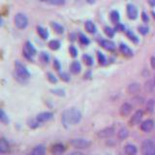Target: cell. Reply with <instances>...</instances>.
Returning a JSON list of instances; mask_svg holds the SVG:
<instances>
[{"label": "cell", "instance_id": "6da1fadb", "mask_svg": "<svg viewBox=\"0 0 155 155\" xmlns=\"http://www.w3.org/2000/svg\"><path fill=\"white\" fill-rule=\"evenodd\" d=\"M81 113L75 108H70L66 110L63 111L62 116H61V121L62 124L64 125L65 128L70 127L72 125H76L81 120Z\"/></svg>", "mask_w": 155, "mask_h": 155}, {"label": "cell", "instance_id": "7a4b0ae2", "mask_svg": "<svg viewBox=\"0 0 155 155\" xmlns=\"http://www.w3.org/2000/svg\"><path fill=\"white\" fill-rule=\"evenodd\" d=\"M15 69H16L17 79L21 82H25L30 78V73L27 70V68L19 61H16L15 63Z\"/></svg>", "mask_w": 155, "mask_h": 155}, {"label": "cell", "instance_id": "3957f363", "mask_svg": "<svg viewBox=\"0 0 155 155\" xmlns=\"http://www.w3.org/2000/svg\"><path fill=\"white\" fill-rule=\"evenodd\" d=\"M140 151L142 155H155V143L150 139L144 140L142 143Z\"/></svg>", "mask_w": 155, "mask_h": 155}, {"label": "cell", "instance_id": "277c9868", "mask_svg": "<svg viewBox=\"0 0 155 155\" xmlns=\"http://www.w3.org/2000/svg\"><path fill=\"white\" fill-rule=\"evenodd\" d=\"M70 144L73 147H75L77 149H86L91 145V143L85 139L76 138V139L70 140Z\"/></svg>", "mask_w": 155, "mask_h": 155}, {"label": "cell", "instance_id": "5b68a950", "mask_svg": "<svg viewBox=\"0 0 155 155\" xmlns=\"http://www.w3.org/2000/svg\"><path fill=\"white\" fill-rule=\"evenodd\" d=\"M15 25H16L18 29H24L28 25V18L24 14L18 13L15 16Z\"/></svg>", "mask_w": 155, "mask_h": 155}, {"label": "cell", "instance_id": "8992f818", "mask_svg": "<svg viewBox=\"0 0 155 155\" xmlns=\"http://www.w3.org/2000/svg\"><path fill=\"white\" fill-rule=\"evenodd\" d=\"M37 53L36 48H34V46L30 42H26L25 45H24L23 48V54L25 56L27 59H32V56H34Z\"/></svg>", "mask_w": 155, "mask_h": 155}, {"label": "cell", "instance_id": "52a82bcc", "mask_svg": "<svg viewBox=\"0 0 155 155\" xmlns=\"http://www.w3.org/2000/svg\"><path fill=\"white\" fill-rule=\"evenodd\" d=\"M143 117V110H136L134 114L131 116V118L129 120V124L131 126H135V125H138L142 122V119Z\"/></svg>", "mask_w": 155, "mask_h": 155}, {"label": "cell", "instance_id": "ba28073f", "mask_svg": "<svg viewBox=\"0 0 155 155\" xmlns=\"http://www.w3.org/2000/svg\"><path fill=\"white\" fill-rule=\"evenodd\" d=\"M53 117V114L51 113V111H42V113L38 114L36 115L35 119L37 120L38 123H46L48 121H50L51 119H52Z\"/></svg>", "mask_w": 155, "mask_h": 155}, {"label": "cell", "instance_id": "9c48e42d", "mask_svg": "<svg viewBox=\"0 0 155 155\" xmlns=\"http://www.w3.org/2000/svg\"><path fill=\"white\" fill-rule=\"evenodd\" d=\"M114 132H115V130L114 127H107V128H104L98 131V132H97V136L101 139H109L113 137L114 135Z\"/></svg>", "mask_w": 155, "mask_h": 155}, {"label": "cell", "instance_id": "30bf717a", "mask_svg": "<svg viewBox=\"0 0 155 155\" xmlns=\"http://www.w3.org/2000/svg\"><path fill=\"white\" fill-rule=\"evenodd\" d=\"M154 128V121L152 119H145L140 124V130L144 133H150Z\"/></svg>", "mask_w": 155, "mask_h": 155}, {"label": "cell", "instance_id": "8fae6325", "mask_svg": "<svg viewBox=\"0 0 155 155\" xmlns=\"http://www.w3.org/2000/svg\"><path fill=\"white\" fill-rule=\"evenodd\" d=\"M133 110V106L131 105L130 103H123L121 105L120 109H119V114L121 116H123V117H126V116H128L131 113H132Z\"/></svg>", "mask_w": 155, "mask_h": 155}, {"label": "cell", "instance_id": "7c38bea8", "mask_svg": "<svg viewBox=\"0 0 155 155\" xmlns=\"http://www.w3.org/2000/svg\"><path fill=\"white\" fill-rule=\"evenodd\" d=\"M65 150H66L65 145L63 143H54L51 147V152L52 155H62L65 152Z\"/></svg>", "mask_w": 155, "mask_h": 155}, {"label": "cell", "instance_id": "4fadbf2b", "mask_svg": "<svg viewBox=\"0 0 155 155\" xmlns=\"http://www.w3.org/2000/svg\"><path fill=\"white\" fill-rule=\"evenodd\" d=\"M126 11H127V16L130 19H136L138 17V9L137 7L133 4H128L127 8H126Z\"/></svg>", "mask_w": 155, "mask_h": 155}, {"label": "cell", "instance_id": "5bb4252c", "mask_svg": "<svg viewBox=\"0 0 155 155\" xmlns=\"http://www.w3.org/2000/svg\"><path fill=\"white\" fill-rule=\"evenodd\" d=\"M124 152L126 155H137L138 148L135 144L127 143L124 145Z\"/></svg>", "mask_w": 155, "mask_h": 155}, {"label": "cell", "instance_id": "9a60e30c", "mask_svg": "<svg viewBox=\"0 0 155 155\" xmlns=\"http://www.w3.org/2000/svg\"><path fill=\"white\" fill-rule=\"evenodd\" d=\"M10 151V144L5 138L0 139V154H6Z\"/></svg>", "mask_w": 155, "mask_h": 155}, {"label": "cell", "instance_id": "2e32d148", "mask_svg": "<svg viewBox=\"0 0 155 155\" xmlns=\"http://www.w3.org/2000/svg\"><path fill=\"white\" fill-rule=\"evenodd\" d=\"M119 50H120L121 53H122V54L126 57H132L133 56L132 50H131L127 45H125V44H123V43H121L119 45Z\"/></svg>", "mask_w": 155, "mask_h": 155}, {"label": "cell", "instance_id": "e0dca14e", "mask_svg": "<svg viewBox=\"0 0 155 155\" xmlns=\"http://www.w3.org/2000/svg\"><path fill=\"white\" fill-rule=\"evenodd\" d=\"M101 44V46L103 47L105 50L107 51H113L115 50V45H114V42H111L110 40H102L100 42Z\"/></svg>", "mask_w": 155, "mask_h": 155}, {"label": "cell", "instance_id": "ac0fdd59", "mask_svg": "<svg viewBox=\"0 0 155 155\" xmlns=\"http://www.w3.org/2000/svg\"><path fill=\"white\" fill-rule=\"evenodd\" d=\"M70 71H71L72 74H74V75L80 74L81 71V63L79 61L72 62L71 65H70Z\"/></svg>", "mask_w": 155, "mask_h": 155}, {"label": "cell", "instance_id": "d6986e66", "mask_svg": "<svg viewBox=\"0 0 155 155\" xmlns=\"http://www.w3.org/2000/svg\"><path fill=\"white\" fill-rule=\"evenodd\" d=\"M31 153L33 155H46V147L43 144H38L32 149Z\"/></svg>", "mask_w": 155, "mask_h": 155}, {"label": "cell", "instance_id": "ffe728a7", "mask_svg": "<svg viewBox=\"0 0 155 155\" xmlns=\"http://www.w3.org/2000/svg\"><path fill=\"white\" fill-rule=\"evenodd\" d=\"M140 90V85L137 82H134V84H131L128 86V92L130 94H138Z\"/></svg>", "mask_w": 155, "mask_h": 155}, {"label": "cell", "instance_id": "44dd1931", "mask_svg": "<svg viewBox=\"0 0 155 155\" xmlns=\"http://www.w3.org/2000/svg\"><path fill=\"white\" fill-rule=\"evenodd\" d=\"M84 28H85V30L90 33V34H94L96 32V26H95V24L90 21H85L84 23Z\"/></svg>", "mask_w": 155, "mask_h": 155}, {"label": "cell", "instance_id": "7402d4cb", "mask_svg": "<svg viewBox=\"0 0 155 155\" xmlns=\"http://www.w3.org/2000/svg\"><path fill=\"white\" fill-rule=\"evenodd\" d=\"M51 26L53 30L55 31V33L57 34H63L64 32V27H63L61 24H59L58 22H55V21H51Z\"/></svg>", "mask_w": 155, "mask_h": 155}, {"label": "cell", "instance_id": "603a6c76", "mask_svg": "<svg viewBox=\"0 0 155 155\" xmlns=\"http://www.w3.org/2000/svg\"><path fill=\"white\" fill-rule=\"evenodd\" d=\"M129 136V131L126 129L125 127H122L120 128L119 131L117 132V138L120 140H123L125 139H127Z\"/></svg>", "mask_w": 155, "mask_h": 155}, {"label": "cell", "instance_id": "cb8c5ba5", "mask_svg": "<svg viewBox=\"0 0 155 155\" xmlns=\"http://www.w3.org/2000/svg\"><path fill=\"white\" fill-rule=\"evenodd\" d=\"M37 33L42 39H44V40H47V39L48 38V30L44 28V27H42V26H37Z\"/></svg>", "mask_w": 155, "mask_h": 155}, {"label": "cell", "instance_id": "d4e9b609", "mask_svg": "<svg viewBox=\"0 0 155 155\" xmlns=\"http://www.w3.org/2000/svg\"><path fill=\"white\" fill-rule=\"evenodd\" d=\"M9 117L7 114L5 113V110L3 109H0V123H3V124H8L9 123Z\"/></svg>", "mask_w": 155, "mask_h": 155}, {"label": "cell", "instance_id": "484cf974", "mask_svg": "<svg viewBox=\"0 0 155 155\" xmlns=\"http://www.w3.org/2000/svg\"><path fill=\"white\" fill-rule=\"evenodd\" d=\"M48 48L52 51H57L60 48V42L57 40H51L48 42Z\"/></svg>", "mask_w": 155, "mask_h": 155}, {"label": "cell", "instance_id": "4316f807", "mask_svg": "<svg viewBox=\"0 0 155 155\" xmlns=\"http://www.w3.org/2000/svg\"><path fill=\"white\" fill-rule=\"evenodd\" d=\"M126 35H127V37H128L133 43L137 44V43L139 42V38L135 35L133 31H131V30H126Z\"/></svg>", "mask_w": 155, "mask_h": 155}, {"label": "cell", "instance_id": "83f0119b", "mask_svg": "<svg viewBox=\"0 0 155 155\" xmlns=\"http://www.w3.org/2000/svg\"><path fill=\"white\" fill-rule=\"evenodd\" d=\"M110 19L111 21L114 23H118L119 22V19H120V17H119V13L117 11H113L110 13Z\"/></svg>", "mask_w": 155, "mask_h": 155}, {"label": "cell", "instance_id": "f1b7e54d", "mask_svg": "<svg viewBox=\"0 0 155 155\" xmlns=\"http://www.w3.org/2000/svg\"><path fill=\"white\" fill-rule=\"evenodd\" d=\"M82 60L85 63L87 66H91L93 65V59H92V57L88 54H84L82 55Z\"/></svg>", "mask_w": 155, "mask_h": 155}, {"label": "cell", "instance_id": "f546056e", "mask_svg": "<svg viewBox=\"0 0 155 155\" xmlns=\"http://www.w3.org/2000/svg\"><path fill=\"white\" fill-rule=\"evenodd\" d=\"M104 32H105V34L108 37H110V38H113L114 36V32H115V30L114 29H113L111 27H110V26H106L105 28H104Z\"/></svg>", "mask_w": 155, "mask_h": 155}, {"label": "cell", "instance_id": "4dcf8cb0", "mask_svg": "<svg viewBox=\"0 0 155 155\" xmlns=\"http://www.w3.org/2000/svg\"><path fill=\"white\" fill-rule=\"evenodd\" d=\"M147 110L148 111V113H153L154 110V100L153 99H150L147 101Z\"/></svg>", "mask_w": 155, "mask_h": 155}, {"label": "cell", "instance_id": "1f68e13d", "mask_svg": "<svg viewBox=\"0 0 155 155\" xmlns=\"http://www.w3.org/2000/svg\"><path fill=\"white\" fill-rule=\"evenodd\" d=\"M51 93H53L54 95H57V96H64L65 95V91L61 89V88H55V89H51Z\"/></svg>", "mask_w": 155, "mask_h": 155}, {"label": "cell", "instance_id": "d6a6232c", "mask_svg": "<svg viewBox=\"0 0 155 155\" xmlns=\"http://www.w3.org/2000/svg\"><path fill=\"white\" fill-rule=\"evenodd\" d=\"M80 41H81V43L82 44V45H85V46H87L89 44V39L87 38L85 35H84V34H80Z\"/></svg>", "mask_w": 155, "mask_h": 155}, {"label": "cell", "instance_id": "836d02e7", "mask_svg": "<svg viewBox=\"0 0 155 155\" xmlns=\"http://www.w3.org/2000/svg\"><path fill=\"white\" fill-rule=\"evenodd\" d=\"M97 58H98V62L100 63V64L103 65L106 63V57L102 52H100V51L97 52Z\"/></svg>", "mask_w": 155, "mask_h": 155}, {"label": "cell", "instance_id": "e575fe53", "mask_svg": "<svg viewBox=\"0 0 155 155\" xmlns=\"http://www.w3.org/2000/svg\"><path fill=\"white\" fill-rule=\"evenodd\" d=\"M40 60L43 62V63H48V60H50V56L47 52H42L40 54Z\"/></svg>", "mask_w": 155, "mask_h": 155}, {"label": "cell", "instance_id": "d590c367", "mask_svg": "<svg viewBox=\"0 0 155 155\" xmlns=\"http://www.w3.org/2000/svg\"><path fill=\"white\" fill-rule=\"evenodd\" d=\"M47 77H48V81L51 82V84H56V82H57V78L53 74H51V73H48Z\"/></svg>", "mask_w": 155, "mask_h": 155}, {"label": "cell", "instance_id": "8d00e7d4", "mask_svg": "<svg viewBox=\"0 0 155 155\" xmlns=\"http://www.w3.org/2000/svg\"><path fill=\"white\" fill-rule=\"evenodd\" d=\"M138 30H139V32L142 34V35H147V34L148 33V27L147 26H144V25H140V26H139V28H138Z\"/></svg>", "mask_w": 155, "mask_h": 155}, {"label": "cell", "instance_id": "74e56055", "mask_svg": "<svg viewBox=\"0 0 155 155\" xmlns=\"http://www.w3.org/2000/svg\"><path fill=\"white\" fill-rule=\"evenodd\" d=\"M69 52L72 57H77L78 56V50L74 46H70L69 47Z\"/></svg>", "mask_w": 155, "mask_h": 155}, {"label": "cell", "instance_id": "f35d334b", "mask_svg": "<svg viewBox=\"0 0 155 155\" xmlns=\"http://www.w3.org/2000/svg\"><path fill=\"white\" fill-rule=\"evenodd\" d=\"M59 77H60V79H61L62 81H66V82L70 81V76H69V74H67V73H65V72L60 73V74H59Z\"/></svg>", "mask_w": 155, "mask_h": 155}, {"label": "cell", "instance_id": "ab89813d", "mask_svg": "<svg viewBox=\"0 0 155 155\" xmlns=\"http://www.w3.org/2000/svg\"><path fill=\"white\" fill-rule=\"evenodd\" d=\"M144 87H145V89H147V91H152V89H153V84H152V81H147V84H145V85H144Z\"/></svg>", "mask_w": 155, "mask_h": 155}, {"label": "cell", "instance_id": "60d3db41", "mask_svg": "<svg viewBox=\"0 0 155 155\" xmlns=\"http://www.w3.org/2000/svg\"><path fill=\"white\" fill-rule=\"evenodd\" d=\"M53 67H54V69L56 70V71H60V69H61V65H60V63H59V61L58 60H54L53 61Z\"/></svg>", "mask_w": 155, "mask_h": 155}, {"label": "cell", "instance_id": "b9f144b4", "mask_svg": "<svg viewBox=\"0 0 155 155\" xmlns=\"http://www.w3.org/2000/svg\"><path fill=\"white\" fill-rule=\"evenodd\" d=\"M124 29H125V27H124V25L123 24H121V23H116V25H115V29L114 30H118V31H124Z\"/></svg>", "mask_w": 155, "mask_h": 155}, {"label": "cell", "instance_id": "7bdbcfd3", "mask_svg": "<svg viewBox=\"0 0 155 155\" xmlns=\"http://www.w3.org/2000/svg\"><path fill=\"white\" fill-rule=\"evenodd\" d=\"M52 3L55 5H63L65 3V0H52Z\"/></svg>", "mask_w": 155, "mask_h": 155}, {"label": "cell", "instance_id": "ee69618b", "mask_svg": "<svg viewBox=\"0 0 155 155\" xmlns=\"http://www.w3.org/2000/svg\"><path fill=\"white\" fill-rule=\"evenodd\" d=\"M142 18H143V21L144 22H147V21H148V17H147V13H144V12L142 13Z\"/></svg>", "mask_w": 155, "mask_h": 155}, {"label": "cell", "instance_id": "f6af8a7d", "mask_svg": "<svg viewBox=\"0 0 155 155\" xmlns=\"http://www.w3.org/2000/svg\"><path fill=\"white\" fill-rule=\"evenodd\" d=\"M150 65H151L153 69H155V56H152L150 58Z\"/></svg>", "mask_w": 155, "mask_h": 155}, {"label": "cell", "instance_id": "bcb514c9", "mask_svg": "<svg viewBox=\"0 0 155 155\" xmlns=\"http://www.w3.org/2000/svg\"><path fill=\"white\" fill-rule=\"evenodd\" d=\"M68 155H84V154L82 153V152H81V151H72Z\"/></svg>", "mask_w": 155, "mask_h": 155}, {"label": "cell", "instance_id": "7dc6e473", "mask_svg": "<svg viewBox=\"0 0 155 155\" xmlns=\"http://www.w3.org/2000/svg\"><path fill=\"white\" fill-rule=\"evenodd\" d=\"M70 40L71 41H75L76 40V34H71V35H70Z\"/></svg>", "mask_w": 155, "mask_h": 155}, {"label": "cell", "instance_id": "c3c4849f", "mask_svg": "<svg viewBox=\"0 0 155 155\" xmlns=\"http://www.w3.org/2000/svg\"><path fill=\"white\" fill-rule=\"evenodd\" d=\"M148 3L151 5V6H154V5H155V0H148Z\"/></svg>", "mask_w": 155, "mask_h": 155}, {"label": "cell", "instance_id": "681fc988", "mask_svg": "<svg viewBox=\"0 0 155 155\" xmlns=\"http://www.w3.org/2000/svg\"><path fill=\"white\" fill-rule=\"evenodd\" d=\"M86 2L89 4H93V3H95V0H86Z\"/></svg>", "mask_w": 155, "mask_h": 155}, {"label": "cell", "instance_id": "f907efd6", "mask_svg": "<svg viewBox=\"0 0 155 155\" xmlns=\"http://www.w3.org/2000/svg\"><path fill=\"white\" fill-rule=\"evenodd\" d=\"M2 23H3V21L1 19V18H0V25H2Z\"/></svg>", "mask_w": 155, "mask_h": 155}, {"label": "cell", "instance_id": "816d5d0a", "mask_svg": "<svg viewBox=\"0 0 155 155\" xmlns=\"http://www.w3.org/2000/svg\"><path fill=\"white\" fill-rule=\"evenodd\" d=\"M41 1H43V2H46V1H48V0H41Z\"/></svg>", "mask_w": 155, "mask_h": 155}, {"label": "cell", "instance_id": "f5cc1de1", "mask_svg": "<svg viewBox=\"0 0 155 155\" xmlns=\"http://www.w3.org/2000/svg\"><path fill=\"white\" fill-rule=\"evenodd\" d=\"M154 85H155V77H154Z\"/></svg>", "mask_w": 155, "mask_h": 155}, {"label": "cell", "instance_id": "db71d44e", "mask_svg": "<svg viewBox=\"0 0 155 155\" xmlns=\"http://www.w3.org/2000/svg\"><path fill=\"white\" fill-rule=\"evenodd\" d=\"M27 155H33V154H32V153H30V154H27Z\"/></svg>", "mask_w": 155, "mask_h": 155}]
</instances>
